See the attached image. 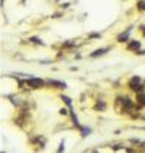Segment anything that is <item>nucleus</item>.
Wrapping results in <instances>:
<instances>
[{
	"label": "nucleus",
	"mask_w": 145,
	"mask_h": 153,
	"mask_svg": "<svg viewBox=\"0 0 145 153\" xmlns=\"http://www.w3.org/2000/svg\"><path fill=\"white\" fill-rule=\"evenodd\" d=\"M109 51V48H102V49H97V51H94L93 54H91V56L93 58H96V56H100V55H103L104 52H107Z\"/></svg>",
	"instance_id": "4"
},
{
	"label": "nucleus",
	"mask_w": 145,
	"mask_h": 153,
	"mask_svg": "<svg viewBox=\"0 0 145 153\" xmlns=\"http://www.w3.org/2000/svg\"><path fill=\"white\" fill-rule=\"evenodd\" d=\"M138 9L139 10H145V0H141V2L138 3Z\"/></svg>",
	"instance_id": "7"
},
{
	"label": "nucleus",
	"mask_w": 145,
	"mask_h": 153,
	"mask_svg": "<svg viewBox=\"0 0 145 153\" xmlns=\"http://www.w3.org/2000/svg\"><path fill=\"white\" fill-rule=\"evenodd\" d=\"M131 87H132V90H135V91H142L141 80L138 78V76H133V78L131 80Z\"/></svg>",
	"instance_id": "2"
},
{
	"label": "nucleus",
	"mask_w": 145,
	"mask_h": 153,
	"mask_svg": "<svg viewBox=\"0 0 145 153\" xmlns=\"http://www.w3.org/2000/svg\"><path fill=\"white\" fill-rule=\"evenodd\" d=\"M138 100H139L141 104H145V94H139V95H138Z\"/></svg>",
	"instance_id": "9"
},
{
	"label": "nucleus",
	"mask_w": 145,
	"mask_h": 153,
	"mask_svg": "<svg viewBox=\"0 0 145 153\" xmlns=\"http://www.w3.org/2000/svg\"><path fill=\"white\" fill-rule=\"evenodd\" d=\"M129 32H131V30L128 29V30H126V32H125L123 35H121V36L118 38V41H119V42H125V41L128 39V36H129Z\"/></svg>",
	"instance_id": "6"
},
{
	"label": "nucleus",
	"mask_w": 145,
	"mask_h": 153,
	"mask_svg": "<svg viewBox=\"0 0 145 153\" xmlns=\"http://www.w3.org/2000/svg\"><path fill=\"white\" fill-rule=\"evenodd\" d=\"M61 100H62V101H65V104L71 105V100H70L68 97H65V95H61Z\"/></svg>",
	"instance_id": "8"
},
{
	"label": "nucleus",
	"mask_w": 145,
	"mask_h": 153,
	"mask_svg": "<svg viewBox=\"0 0 145 153\" xmlns=\"http://www.w3.org/2000/svg\"><path fill=\"white\" fill-rule=\"evenodd\" d=\"M26 84L30 87V88H41L44 85V81L41 78H29L26 81Z\"/></svg>",
	"instance_id": "1"
},
{
	"label": "nucleus",
	"mask_w": 145,
	"mask_h": 153,
	"mask_svg": "<svg viewBox=\"0 0 145 153\" xmlns=\"http://www.w3.org/2000/svg\"><path fill=\"white\" fill-rule=\"evenodd\" d=\"M142 35L145 36V28H142Z\"/></svg>",
	"instance_id": "10"
},
{
	"label": "nucleus",
	"mask_w": 145,
	"mask_h": 153,
	"mask_svg": "<svg viewBox=\"0 0 145 153\" xmlns=\"http://www.w3.org/2000/svg\"><path fill=\"white\" fill-rule=\"evenodd\" d=\"M48 84L52 85V87H57V88H65V87H67L64 83H58V81H54V80H49Z\"/></svg>",
	"instance_id": "3"
},
{
	"label": "nucleus",
	"mask_w": 145,
	"mask_h": 153,
	"mask_svg": "<svg viewBox=\"0 0 145 153\" xmlns=\"http://www.w3.org/2000/svg\"><path fill=\"white\" fill-rule=\"evenodd\" d=\"M139 46H141V44H139L138 41H133L132 44H129V46H128V48H129L131 51H133V49L136 51V49H139Z\"/></svg>",
	"instance_id": "5"
}]
</instances>
